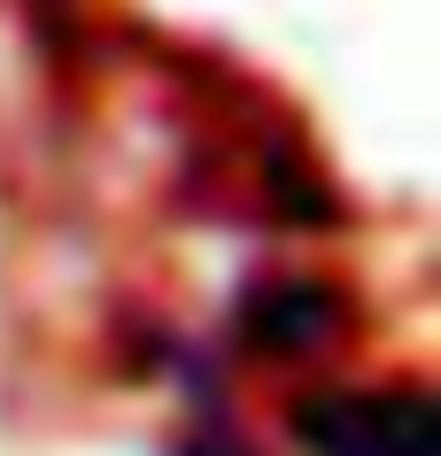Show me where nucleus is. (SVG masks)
I'll list each match as a JSON object with an SVG mask.
<instances>
[{"instance_id": "nucleus-1", "label": "nucleus", "mask_w": 441, "mask_h": 456, "mask_svg": "<svg viewBox=\"0 0 441 456\" xmlns=\"http://www.w3.org/2000/svg\"><path fill=\"white\" fill-rule=\"evenodd\" d=\"M294 441L310 456H441L418 387H318L294 403Z\"/></svg>"}, {"instance_id": "nucleus-2", "label": "nucleus", "mask_w": 441, "mask_h": 456, "mask_svg": "<svg viewBox=\"0 0 441 456\" xmlns=\"http://www.w3.org/2000/svg\"><path fill=\"white\" fill-rule=\"evenodd\" d=\"M241 333L264 348V356H310L341 333V294L333 287H310V279H279V287L248 294L241 310Z\"/></svg>"}, {"instance_id": "nucleus-3", "label": "nucleus", "mask_w": 441, "mask_h": 456, "mask_svg": "<svg viewBox=\"0 0 441 456\" xmlns=\"http://www.w3.org/2000/svg\"><path fill=\"white\" fill-rule=\"evenodd\" d=\"M194 456H233V449H194Z\"/></svg>"}]
</instances>
